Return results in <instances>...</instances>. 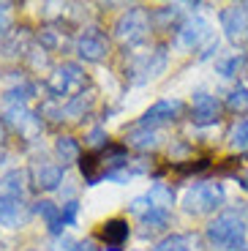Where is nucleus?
I'll use <instances>...</instances> for the list:
<instances>
[{
	"label": "nucleus",
	"instance_id": "obj_1",
	"mask_svg": "<svg viewBox=\"0 0 248 251\" xmlns=\"http://www.w3.org/2000/svg\"><path fill=\"white\" fill-rule=\"evenodd\" d=\"M128 167V151L123 145H104L96 153H85L79 158V170L87 186H96L104 177H112L115 172Z\"/></svg>",
	"mask_w": 248,
	"mask_h": 251
},
{
	"label": "nucleus",
	"instance_id": "obj_2",
	"mask_svg": "<svg viewBox=\"0 0 248 251\" xmlns=\"http://www.w3.org/2000/svg\"><path fill=\"white\" fill-rule=\"evenodd\" d=\"M207 240L221 251H240L246 249V224L235 210H226L207 224Z\"/></svg>",
	"mask_w": 248,
	"mask_h": 251
},
{
	"label": "nucleus",
	"instance_id": "obj_3",
	"mask_svg": "<svg viewBox=\"0 0 248 251\" xmlns=\"http://www.w3.org/2000/svg\"><path fill=\"white\" fill-rule=\"evenodd\" d=\"M223 205L221 183H194L183 194V210L191 216H207Z\"/></svg>",
	"mask_w": 248,
	"mask_h": 251
},
{
	"label": "nucleus",
	"instance_id": "obj_4",
	"mask_svg": "<svg viewBox=\"0 0 248 251\" xmlns=\"http://www.w3.org/2000/svg\"><path fill=\"white\" fill-rule=\"evenodd\" d=\"M150 33V14L142 6L128 8L125 14H120V19L115 22V38L125 47L142 44Z\"/></svg>",
	"mask_w": 248,
	"mask_h": 251
},
{
	"label": "nucleus",
	"instance_id": "obj_5",
	"mask_svg": "<svg viewBox=\"0 0 248 251\" xmlns=\"http://www.w3.org/2000/svg\"><path fill=\"white\" fill-rule=\"evenodd\" d=\"M82 88H85V74H82V69L76 63H63V66H57L50 74V79H47V90L55 99H74V96L85 93Z\"/></svg>",
	"mask_w": 248,
	"mask_h": 251
},
{
	"label": "nucleus",
	"instance_id": "obj_6",
	"mask_svg": "<svg viewBox=\"0 0 248 251\" xmlns=\"http://www.w3.org/2000/svg\"><path fill=\"white\" fill-rule=\"evenodd\" d=\"M167 69V50L158 47L153 52H142L131 60V66L125 69V76H128L134 85H145V82L155 79V76L161 74Z\"/></svg>",
	"mask_w": 248,
	"mask_h": 251
},
{
	"label": "nucleus",
	"instance_id": "obj_7",
	"mask_svg": "<svg viewBox=\"0 0 248 251\" xmlns=\"http://www.w3.org/2000/svg\"><path fill=\"white\" fill-rule=\"evenodd\" d=\"M221 27L223 33H226V38H229L232 44L243 47L248 41V6H229L221 11Z\"/></svg>",
	"mask_w": 248,
	"mask_h": 251
},
{
	"label": "nucleus",
	"instance_id": "obj_8",
	"mask_svg": "<svg viewBox=\"0 0 248 251\" xmlns=\"http://www.w3.org/2000/svg\"><path fill=\"white\" fill-rule=\"evenodd\" d=\"M183 109H186V107H183V101H177V99H161V101H155L153 107L142 115L139 126H145V128H158V126H164V123L177 120L180 115H183Z\"/></svg>",
	"mask_w": 248,
	"mask_h": 251
},
{
	"label": "nucleus",
	"instance_id": "obj_9",
	"mask_svg": "<svg viewBox=\"0 0 248 251\" xmlns=\"http://www.w3.org/2000/svg\"><path fill=\"white\" fill-rule=\"evenodd\" d=\"M213 41V33H210V22L202 17H194L188 19L186 25H180L177 30V44L183 47V50H197V47L202 44H210Z\"/></svg>",
	"mask_w": 248,
	"mask_h": 251
},
{
	"label": "nucleus",
	"instance_id": "obj_10",
	"mask_svg": "<svg viewBox=\"0 0 248 251\" xmlns=\"http://www.w3.org/2000/svg\"><path fill=\"white\" fill-rule=\"evenodd\" d=\"M106 52H109V41H106V36L101 30H96V27L85 30L79 38H76V55H79L82 60L99 63V60L106 57Z\"/></svg>",
	"mask_w": 248,
	"mask_h": 251
},
{
	"label": "nucleus",
	"instance_id": "obj_11",
	"mask_svg": "<svg viewBox=\"0 0 248 251\" xmlns=\"http://www.w3.org/2000/svg\"><path fill=\"white\" fill-rule=\"evenodd\" d=\"M30 172H33V183H36L38 188H44V191H55L63 183V177H66V167H63V164H55V161H47V158L33 164Z\"/></svg>",
	"mask_w": 248,
	"mask_h": 251
},
{
	"label": "nucleus",
	"instance_id": "obj_12",
	"mask_svg": "<svg viewBox=\"0 0 248 251\" xmlns=\"http://www.w3.org/2000/svg\"><path fill=\"white\" fill-rule=\"evenodd\" d=\"M131 229H128V221L123 219H109L99 226V240L106 246V251H120L128 240Z\"/></svg>",
	"mask_w": 248,
	"mask_h": 251
},
{
	"label": "nucleus",
	"instance_id": "obj_13",
	"mask_svg": "<svg viewBox=\"0 0 248 251\" xmlns=\"http://www.w3.org/2000/svg\"><path fill=\"white\" fill-rule=\"evenodd\" d=\"M191 120L194 126H213L218 120V101L207 93H197L191 107Z\"/></svg>",
	"mask_w": 248,
	"mask_h": 251
},
{
	"label": "nucleus",
	"instance_id": "obj_14",
	"mask_svg": "<svg viewBox=\"0 0 248 251\" xmlns=\"http://www.w3.org/2000/svg\"><path fill=\"white\" fill-rule=\"evenodd\" d=\"M27 219L25 200H11V197H0V224L3 226H19Z\"/></svg>",
	"mask_w": 248,
	"mask_h": 251
},
{
	"label": "nucleus",
	"instance_id": "obj_15",
	"mask_svg": "<svg viewBox=\"0 0 248 251\" xmlns=\"http://www.w3.org/2000/svg\"><path fill=\"white\" fill-rule=\"evenodd\" d=\"M6 120L17 128L19 134H30L38 126V118L25 107V104H6Z\"/></svg>",
	"mask_w": 248,
	"mask_h": 251
},
{
	"label": "nucleus",
	"instance_id": "obj_16",
	"mask_svg": "<svg viewBox=\"0 0 248 251\" xmlns=\"http://www.w3.org/2000/svg\"><path fill=\"white\" fill-rule=\"evenodd\" d=\"M33 210H36V213L47 221V229H50L52 235H60L63 232L66 221H63V207L60 205H55L52 200H38Z\"/></svg>",
	"mask_w": 248,
	"mask_h": 251
},
{
	"label": "nucleus",
	"instance_id": "obj_17",
	"mask_svg": "<svg viewBox=\"0 0 248 251\" xmlns=\"http://www.w3.org/2000/svg\"><path fill=\"white\" fill-rule=\"evenodd\" d=\"M0 197H11V200H25V172L11 170L0 177Z\"/></svg>",
	"mask_w": 248,
	"mask_h": 251
},
{
	"label": "nucleus",
	"instance_id": "obj_18",
	"mask_svg": "<svg viewBox=\"0 0 248 251\" xmlns=\"http://www.w3.org/2000/svg\"><path fill=\"white\" fill-rule=\"evenodd\" d=\"M139 221H142V226H145V235H148V232H155V229H164V226L169 224V210L150 205L148 210L139 216Z\"/></svg>",
	"mask_w": 248,
	"mask_h": 251
},
{
	"label": "nucleus",
	"instance_id": "obj_19",
	"mask_svg": "<svg viewBox=\"0 0 248 251\" xmlns=\"http://www.w3.org/2000/svg\"><path fill=\"white\" fill-rule=\"evenodd\" d=\"M158 131L155 128H145V126H137L134 131H128V145H134V148H139V151H150V148H155L158 145Z\"/></svg>",
	"mask_w": 248,
	"mask_h": 251
},
{
	"label": "nucleus",
	"instance_id": "obj_20",
	"mask_svg": "<svg viewBox=\"0 0 248 251\" xmlns=\"http://www.w3.org/2000/svg\"><path fill=\"white\" fill-rule=\"evenodd\" d=\"M55 151H57V158L63 161V167H66L69 161H79V158H82L79 145H76L74 137H60L55 142Z\"/></svg>",
	"mask_w": 248,
	"mask_h": 251
},
{
	"label": "nucleus",
	"instance_id": "obj_21",
	"mask_svg": "<svg viewBox=\"0 0 248 251\" xmlns=\"http://www.w3.org/2000/svg\"><path fill=\"white\" fill-rule=\"evenodd\" d=\"M194 238L191 235H167L161 243H155L153 251H191Z\"/></svg>",
	"mask_w": 248,
	"mask_h": 251
},
{
	"label": "nucleus",
	"instance_id": "obj_22",
	"mask_svg": "<svg viewBox=\"0 0 248 251\" xmlns=\"http://www.w3.org/2000/svg\"><path fill=\"white\" fill-rule=\"evenodd\" d=\"M148 197H150V205L164 207V210H169L172 202H174V194H172V188H169L167 183H155V186L148 191Z\"/></svg>",
	"mask_w": 248,
	"mask_h": 251
},
{
	"label": "nucleus",
	"instance_id": "obj_23",
	"mask_svg": "<svg viewBox=\"0 0 248 251\" xmlns=\"http://www.w3.org/2000/svg\"><path fill=\"white\" fill-rule=\"evenodd\" d=\"M229 145H232V148H237V151H248V120H240V123L232 126Z\"/></svg>",
	"mask_w": 248,
	"mask_h": 251
},
{
	"label": "nucleus",
	"instance_id": "obj_24",
	"mask_svg": "<svg viewBox=\"0 0 248 251\" xmlns=\"http://www.w3.org/2000/svg\"><path fill=\"white\" fill-rule=\"evenodd\" d=\"M226 107L232 112H248V88H235L226 96Z\"/></svg>",
	"mask_w": 248,
	"mask_h": 251
},
{
	"label": "nucleus",
	"instance_id": "obj_25",
	"mask_svg": "<svg viewBox=\"0 0 248 251\" xmlns=\"http://www.w3.org/2000/svg\"><path fill=\"white\" fill-rule=\"evenodd\" d=\"M216 69L221 76H237V71L243 69V55H232V57H223V60L216 63Z\"/></svg>",
	"mask_w": 248,
	"mask_h": 251
},
{
	"label": "nucleus",
	"instance_id": "obj_26",
	"mask_svg": "<svg viewBox=\"0 0 248 251\" xmlns=\"http://www.w3.org/2000/svg\"><path fill=\"white\" fill-rule=\"evenodd\" d=\"M76 213H79L76 200H69L66 205H63V221H66V226H74L76 224Z\"/></svg>",
	"mask_w": 248,
	"mask_h": 251
},
{
	"label": "nucleus",
	"instance_id": "obj_27",
	"mask_svg": "<svg viewBox=\"0 0 248 251\" xmlns=\"http://www.w3.org/2000/svg\"><path fill=\"white\" fill-rule=\"evenodd\" d=\"M87 142L93 145V148H101V145H109V142H106V131H104V128H93V131L87 134Z\"/></svg>",
	"mask_w": 248,
	"mask_h": 251
},
{
	"label": "nucleus",
	"instance_id": "obj_28",
	"mask_svg": "<svg viewBox=\"0 0 248 251\" xmlns=\"http://www.w3.org/2000/svg\"><path fill=\"white\" fill-rule=\"evenodd\" d=\"M153 17L155 19H164V22H174V19H177V8H174V6H164V8H158Z\"/></svg>",
	"mask_w": 248,
	"mask_h": 251
},
{
	"label": "nucleus",
	"instance_id": "obj_29",
	"mask_svg": "<svg viewBox=\"0 0 248 251\" xmlns=\"http://www.w3.org/2000/svg\"><path fill=\"white\" fill-rule=\"evenodd\" d=\"M71 251H101V249L96 246V240H82V243H74Z\"/></svg>",
	"mask_w": 248,
	"mask_h": 251
},
{
	"label": "nucleus",
	"instance_id": "obj_30",
	"mask_svg": "<svg viewBox=\"0 0 248 251\" xmlns=\"http://www.w3.org/2000/svg\"><path fill=\"white\" fill-rule=\"evenodd\" d=\"M243 188H246V191H248V175L243 177Z\"/></svg>",
	"mask_w": 248,
	"mask_h": 251
},
{
	"label": "nucleus",
	"instance_id": "obj_31",
	"mask_svg": "<svg viewBox=\"0 0 248 251\" xmlns=\"http://www.w3.org/2000/svg\"><path fill=\"white\" fill-rule=\"evenodd\" d=\"M240 251H248V249H240Z\"/></svg>",
	"mask_w": 248,
	"mask_h": 251
}]
</instances>
